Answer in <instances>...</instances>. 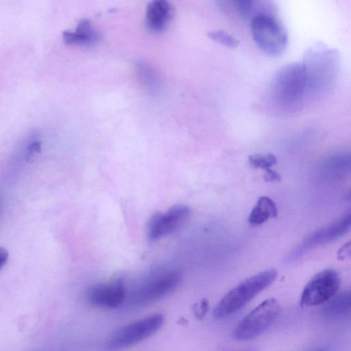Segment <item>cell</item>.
Masks as SVG:
<instances>
[{
    "mask_svg": "<svg viewBox=\"0 0 351 351\" xmlns=\"http://www.w3.org/2000/svg\"><path fill=\"white\" fill-rule=\"evenodd\" d=\"M182 280L175 269L158 267L141 278L127 291L125 301L130 307H140L154 302L172 292Z\"/></svg>",
    "mask_w": 351,
    "mask_h": 351,
    "instance_id": "obj_1",
    "label": "cell"
},
{
    "mask_svg": "<svg viewBox=\"0 0 351 351\" xmlns=\"http://www.w3.org/2000/svg\"><path fill=\"white\" fill-rule=\"evenodd\" d=\"M276 277V270L269 269L243 280L218 302L213 309V316L222 318L237 312L269 287Z\"/></svg>",
    "mask_w": 351,
    "mask_h": 351,
    "instance_id": "obj_2",
    "label": "cell"
},
{
    "mask_svg": "<svg viewBox=\"0 0 351 351\" xmlns=\"http://www.w3.org/2000/svg\"><path fill=\"white\" fill-rule=\"evenodd\" d=\"M302 63L307 92L321 93L330 86L337 69V56L335 50L321 47L308 49Z\"/></svg>",
    "mask_w": 351,
    "mask_h": 351,
    "instance_id": "obj_3",
    "label": "cell"
},
{
    "mask_svg": "<svg viewBox=\"0 0 351 351\" xmlns=\"http://www.w3.org/2000/svg\"><path fill=\"white\" fill-rule=\"evenodd\" d=\"M250 29L256 44L267 54L278 56L285 50L287 34L273 15L267 12L256 13L251 19Z\"/></svg>",
    "mask_w": 351,
    "mask_h": 351,
    "instance_id": "obj_4",
    "label": "cell"
},
{
    "mask_svg": "<svg viewBox=\"0 0 351 351\" xmlns=\"http://www.w3.org/2000/svg\"><path fill=\"white\" fill-rule=\"evenodd\" d=\"M272 90L274 98L281 104L300 103L307 93L302 63L293 62L282 67L274 77Z\"/></svg>",
    "mask_w": 351,
    "mask_h": 351,
    "instance_id": "obj_5",
    "label": "cell"
},
{
    "mask_svg": "<svg viewBox=\"0 0 351 351\" xmlns=\"http://www.w3.org/2000/svg\"><path fill=\"white\" fill-rule=\"evenodd\" d=\"M164 321L162 314L154 313L128 324L110 335L106 343V349L117 351L136 345L156 333Z\"/></svg>",
    "mask_w": 351,
    "mask_h": 351,
    "instance_id": "obj_6",
    "label": "cell"
},
{
    "mask_svg": "<svg viewBox=\"0 0 351 351\" xmlns=\"http://www.w3.org/2000/svg\"><path fill=\"white\" fill-rule=\"evenodd\" d=\"M280 313V305L276 299L263 301L239 322L234 331V338L245 341L256 337L277 319Z\"/></svg>",
    "mask_w": 351,
    "mask_h": 351,
    "instance_id": "obj_7",
    "label": "cell"
},
{
    "mask_svg": "<svg viewBox=\"0 0 351 351\" xmlns=\"http://www.w3.org/2000/svg\"><path fill=\"white\" fill-rule=\"evenodd\" d=\"M340 285L341 279L337 271L324 269L306 285L301 294L300 304L304 306L322 304L335 295Z\"/></svg>",
    "mask_w": 351,
    "mask_h": 351,
    "instance_id": "obj_8",
    "label": "cell"
},
{
    "mask_svg": "<svg viewBox=\"0 0 351 351\" xmlns=\"http://www.w3.org/2000/svg\"><path fill=\"white\" fill-rule=\"evenodd\" d=\"M350 219L351 215L348 213L330 224L315 230L305 237L287 255V260L289 262L296 261L309 250L343 237L350 230Z\"/></svg>",
    "mask_w": 351,
    "mask_h": 351,
    "instance_id": "obj_9",
    "label": "cell"
},
{
    "mask_svg": "<svg viewBox=\"0 0 351 351\" xmlns=\"http://www.w3.org/2000/svg\"><path fill=\"white\" fill-rule=\"evenodd\" d=\"M190 213V208L183 204L175 205L166 211L156 213L147 224V239L154 241L172 233L187 220Z\"/></svg>",
    "mask_w": 351,
    "mask_h": 351,
    "instance_id": "obj_10",
    "label": "cell"
},
{
    "mask_svg": "<svg viewBox=\"0 0 351 351\" xmlns=\"http://www.w3.org/2000/svg\"><path fill=\"white\" fill-rule=\"evenodd\" d=\"M127 291L124 280L117 278L91 287L86 293V300L94 307L115 308L125 301Z\"/></svg>",
    "mask_w": 351,
    "mask_h": 351,
    "instance_id": "obj_11",
    "label": "cell"
},
{
    "mask_svg": "<svg viewBox=\"0 0 351 351\" xmlns=\"http://www.w3.org/2000/svg\"><path fill=\"white\" fill-rule=\"evenodd\" d=\"M173 16V7L167 1L155 0L149 3L146 10V24L154 32H163Z\"/></svg>",
    "mask_w": 351,
    "mask_h": 351,
    "instance_id": "obj_12",
    "label": "cell"
},
{
    "mask_svg": "<svg viewBox=\"0 0 351 351\" xmlns=\"http://www.w3.org/2000/svg\"><path fill=\"white\" fill-rule=\"evenodd\" d=\"M62 38L68 45H92L99 42L100 34L89 20L84 19L78 22L74 31H64Z\"/></svg>",
    "mask_w": 351,
    "mask_h": 351,
    "instance_id": "obj_13",
    "label": "cell"
},
{
    "mask_svg": "<svg viewBox=\"0 0 351 351\" xmlns=\"http://www.w3.org/2000/svg\"><path fill=\"white\" fill-rule=\"evenodd\" d=\"M277 215L278 209L274 201L267 196H262L252 209L248 221L252 226H259Z\"/></svg>",
    "mask_w": 351,
    "mask_h": 351,
    "instance_id": "obj_14",
    "label": "cell"
},
{
    "mask_svg": "<svg viewBox=\"0 0 351 351\" xmlns=\"http://www.w3.org/2000/svg\"><path fill=\"white\" fill-rule=\"evenodd\" d=\"M250 165L256 169L267 170L277 162L276 156L271 154H256L248 157Z\"/></svg>",
    "mask_w": 351,
    "mask_h": 351,
    "instance_id": "obj_15",
    "label": "cell"
},
{
    "mask_svg": "<svg viewBox=\"0 0 351 351\" xmlns=\"http://www.w3.org/2000/svg\"><path fill=\"white\" fill-rule=\"evenodd\" d=\"M138 77L147 88L152 91L157 86L156 75L152 69L145 63H138L136 65Z\"/></svg>",
    "mask_w": 351,
    "mask_h": 351,
    "instance_id": "obj_16",
    "label": "cell"
},
{
    "mask_svg": "<svg viewBox=\"0 0 351 351\" xmlns=\"http://www.w3.org/2000/svg\"><path fill=\"white\" fill-rule=\"evenodd\" d=\"M208 36L217 43L230 48H235L239 44V41L236 38L223 30L209 32Z\"/></svg>",
    "mask_w": 351,
    "mask_h": 351,
    "instance_id": "obj_17",
    "label": "cell"
},
{
    "mask_svg": "<svg viewBox=\"0 0 351 351\" xmlns=\"http://www.w3.org/2000/svg\"><path fill=\"white\" fill-rule=\"evenodd\" d=\"M350 308V294L343 293L332 301L327 307V313L332 315H339Z\"/></svg>",
    "mask_w": 351,
    "mask_h": 351,
    "instance_id": "obj_18",
    "label": "cell"
},
{
    "mask_svg": "<svg viewBox=\"0 0 351 351\" xmlns=\"http://www.w3.org/2000/svg\"><path fill=\"white\" fill-rule=\"evenodd\" d=\"M235 7L240 14L246 17L252 13L254 7V1L250 0H239L234 1Z\"/></svg>",
    "mask_w": 351,
    "mask_h": 351,
    "instance_id": "obj_19",
    "label": "cell"
},
{
    "mask_svg": "<svg viewBox=\"0 0 351 351\" xmlns=\"http://www.w3.org/2000/svg\"><path fill=\"white\" fill-rule=\"evenodd\" d=\"M208 302L206 299H204L197 306L195 309L196 316L198 318H203L208 311Z\"/></svg>",
    "mask_w": 351,
    "mask_h": 351,
    "instance_id": "obj_20",
    "label": "cell"
},
{
    "mask_svg": "<svg viewBox=\"0 0 351 351\" xmlns=\"http://www.w3.org/2000/svg\"><path fill=\"white\" fill-rule=\"evenodd\" d=\"M263 178L267 182H278L280 180V175L277 171L269 169L265 170Z\"/></svg>",
    "mask_w": 351,
    "mask_h": 351,
    "instance_id": "obj_21",
    "label": "cell"
},
{
    "mask_svg": "<svg viewBox=\"0 0 351 351\" xmlns=\"http://www.w3.org/2000/svg\"><path fill=\"white\" fill-rule=\"evenodd\" d=\"M350 243L345 244L341 249H339L338 252V258L339 259L343 260L346 258L348 256L350 255Z\"/></svg>",
    "mask_w": 351,
    "mask_h": 351,
    "instance_id": "obj_22",
    "label": "cell"
},
{
    "mask_svg": "<svg viewBox=\"0 0 351 351\" xmlns=\"http://www.w3.org/2000/svg\"><path fill=\"white\" fill-rule=\"evenodd\" d=\"M8 259V251L5 248L0 247V270L5 265Z\"/></svg>",
    "mask_w": 351,
    "mask_h": 351,
    "instance_id": "obj_23",
    "label": "cell"
},
{
    "mask_svg": "<svg viewBox=\"0 0 351 351\" xmlns=\"http://www.w3.org/2000/svg\"><path fill=\"white\" fill-rule=\"evenodd\" d=\"M2 208H3V199H2L1 197L0 196V214L1 213Z\"/></svg>",
    "mask_w": 351,
    "mask_h": 351,
    "instance_id": "obj_24",
    "label": "cell"
},
{
    "mask_svg": "<svg viewBox=\"0 0 351 351\" xmlns=\"http://www.w3.org/2000/svg\"><path fill=\"white\" fill-rule=\"evenodd\" d=\"M243 351H255L254 350H243Z\"/></svg>",
    "mask_w": 351,
    "mask_h": 351,
    "instance_id": "obj_25",
    "label": "cell"
},
{
    "mask_svg": "<svg viewBox=\"0 0 351 351\" xmlns=\"http://www.w3.org/2000/svg\"><path fill=\"white\" fill-rule=\"evenodd\" d=\"M316 351H326L325 350H316Z\"/></svg>",
    "mask_w": 351,
    "mask_h": 351,
    "instance_id": "obj_26",
    "label": "cell"
}]
</instances>
